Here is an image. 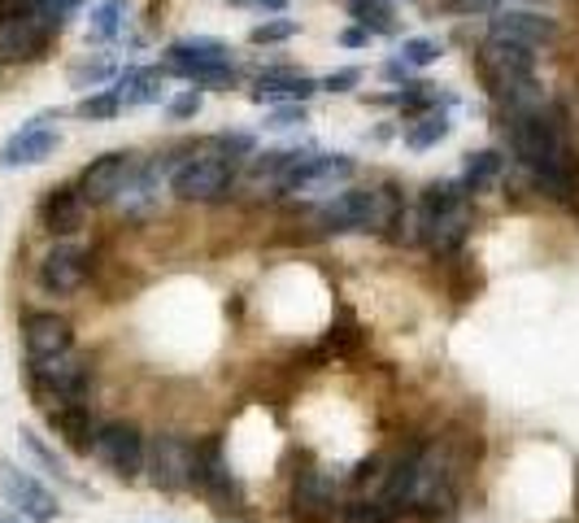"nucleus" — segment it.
<instances>
[{
  "instance_id": "39448f33",
  "label": "nucleus",
  "mask_w": 579,
  "mask_h": 523,
  "mask_svg": "<svg viewBox=\"0 0 579 523\" xmlns=\"http://www.w3.org/2000/svg\"><path fill=\"white\" fill-rule=\"evenodd\" d=\"M144 472L149 485L162 494H184L197 485V445L184 437H157L153 445H144Z\"/></svg>"
},
{
  "instance_id": "72a5a7b5",
  "label": "nucleus",
  "mask_w": 579,
  "mask_h": 523,
  "mask_svg": "<svg viewBox=\"0 0 579 523\" xmlns=\"http://www.w3.org/2000/svg\"><path fill=\"white\" fill-rule=\"evenodd\" d=\"M201 114V92L192 87V92H179L175 100H170V118H197Z\"/></svg>"
},
{
  "instance_id": "9d476101",
  "label": "nucleus",
  "mask_w": 579,
  "mask_h": 523,
  "mask_svg": "<svg viewBox=\"0 0 579 523\" xmlns=\"http://www.w3.org/2000/svg\"><path fill=\"white\" fill-rule=\"evenodd\" d=\"M87 280V253L79 245H52L39 262V288L52 297H70L79 293Z\"/></svg>"
},
{
  "instance_id": "2eb2a0df",
  "label": "nucleus",
  "mask_w": 579,
  "mask_h": 523,
  "mask_svg": "<svg viewBox=\"0 0 579 523\" xmlns=\"http://www.w3.org/2000/svg\"><path fill=\"white\" fill-rule=\"evenodd\" d=\"M314 92H318V83L309 74H300L292 66H271V70H262V79L253 87V100L258 105H275V100H305Z\"/></svg>"
},
{
  "instance_id": "1a4fd4ad",
  "label": "nucleus",
  "mask_w": 579,
  "mask_h": 523,
  "mask_svg": "<svg viewBox=\"0 0 579 523\" xmlns=\"http://www.w3.org/2000/svg\"><path fill=\"white\" fill-rule=\"evenodd\" d=\"M197 489H201L218 511H232V507H240V498H245L240 480H236V476L227 472V463H223V445H218V441L197 445Z\"/></svg>"
},
{
  "instance_id": "7ed1b4c3",
  "label": "nucleus",
  "mask_w": 579,
  "mask_h": 523,
  "mask_svg": "<svg viewBox=\"0 0 579 523\" xmlns=\"http://www.w3.org/2000/svg\"><path fill=\"white\" fill-rule=\"evenodd\" d=\"M232 183H236V166L214 144H205L197 157H188L170 175V192L179 201H223L232 192Z\"/></svg>"
},
{
  "instance_id": "423d86ee",
  "label": "nucleus",
  "mask_w": 579,
  "mask_h": 523,
  "mask_svg": "<svg viewBox=\"0 0 579 523\" xmlns=\"http://www.w3.org/2000/svg\"><path fill=\"white\" fill-rule=\"evenodd\" d=\"M92 454L105 463V472H114L127 485L140 480V472H144V437L131 424H101Z\"/></svg>"
},
{
  "instance_id": "ea45409f",
  "label": "nucleus",
  "mask_w": 579,
  "mask_h": 523,
  "mask_svg": "<svg viewBox=\"0 0 579 523\" xmlns=\"http://www.w3.org/2000/svg\"><path fill=\"white\" fill-rule=\"evenodd\" d=\"M453 4H458V9H493L497 0H453Z\"/></svg>"
},
{
  "instance_id": "0eeeda50",
  "label": "nucleus",
  "mask_w": 579,
  "mask_h": 523,
  "mask_svg": "<svg viewBox=\"0 0 579 523\" xmlns=\"http://www.w3.org/2000/svg\"><path fill=\"white\" fill-rule=\"evenodd\" d=\"M131 170H135L131 153H105V157H92V162L83 166V175H79L74 188H79V197H83L87 205H109V201L122 197Z\"/></svg>"
},
{
  "instance_id": "9b49d317",
  "label": "nucleus",
  "mask_w": 579,
  "mask_h": 523,
  "mask_svg": "<svg viewBox=\"0 0 579 523\" xmlns=\"http://www.w3.org/2000/svg\"><path fill=\"white\" fill-rule=\"evenodd\" d=\"M22 345H26L31 358H57V354H70L74 332H70V323L61 314L39 310V314L22 319Z\"/></svg>"
},
{
  "instance_id": "4be33fe9",
  "label": "nucleus",
  "mask_w": 579,
  "mask_h": 523,
  "mask_svg": "<svg viewBox=\"0 0 579 523\" xmlns=\"http://www.w3.org/2000/svg\"><path fill=\"white\" fill-rule=\"evenodd\" d=\"M445 135H449V118L436 114V109H427L418 122L405 127V144H410V148H432V144H440Z\"/></svg>"
},
{
  "instance_id": "f257e3e1",
  "label": "nucleus",
  "mask_w": 579,
  "mask_h": 523,
  "mask_svg": "<svg viewBox=\"0 0 579 523\" xmlns=\"http://www.w3.org/2000/svg\"><path fill=\"white\" fill-rule=\"evenodd\" d=\"M480 70H484V83L493 96L510 100V109H536L541 96H536V52L528 44H510V39H493L480 48Z\"/></svg>"
},
{
  "instance_id": "c9c22d12",
  "label": "nucleus",
  "mask_w": 579,
  "mask_h": 523,
  "mask_svg": "<svg viewBox=\"0 0 579 523\" xmlns=\"http://www.w3.org/2000/svg\"><path fill=\"white\" fill-rule=\"evenodd\" d=\"M296 122H305V109L300 105H288V109H275L271 118H267V127H275V131H288Z\"/></svg>"
},
{
  "instance_id": "aec40b11",
  "label": "nucleus",
  "mask_w": 579,
  "mask_h": 523,
  "mask_svg": "<svg viewBox=\"0 0 579 523\" xmlns=\"http://www.w3.org/2000/svg\"><path fill=\"white\" fill-rule=\"evenodd\" d=\"M532 175H536V188L545 197H554L563 205H579V162L571 153L550 162V166H541V170H532Z\"/></svg>"
},
{
  "instance_id": "20e7f679",
  "label": "nucleus",
  "mask_w": 579,
  "mask_h": 523,
  "mask_svg": "<svg viewBox=\"0 0 579 523\" xmlns=\"http://www.w3.org/2000/svg\"><path fill=\"white\" fill-rule=\"evenodd\" d=\"M31 393L39 406H66V402H83L87 393V367L74 354H57V358H31Z\"/></svg>"
},
{
  "instance_id": "a878e982",
  "label": "nucleus",
  "mask_w": 579,
  "mask_h": 523,
  "mask_svg": "<svg viewBox=\"0 0 579 523\" xmlns=\"http://www.w3.org/2000/svg\"><path fill=\"white\" fill-rule=\"evenodd\" d=\"M397 520H401V511L388 507L383 498H370V502H353V507H344V523H397Z\"/></svg>"
},
{
  "instance_id": "6ab92c4d",
  "label": "nucleus",
  "mask_w": 579,
  "mask_h": 523,
  "mask_svg": "<svg viewBox=\"0 0 579 523\" xmlns=\"http://www.w3.org/2000/svg\"><path fill=\"white\" fill-rule=\"evenodd\" d=\"M205 61H227V44L223 39H179V44H170L166 48V61H162V70L166 74H188L192 66H205Z\"/></svg>"
},
{
  "instance_id": "473e14b6",
  "label": "nucleus",
  "mask_w": 579,
  "mask_h": 523,
  "mask_svg": "<svg viewBox=\"0 0 579 523\" xmlns=\"http://www.w3.org/2000/svg\"><path fill=\"white\" fill-rule=\"evenodd\" d=\"M327 349H335V354H357L362 349V336H357V328H331V336H327Z\"/></svg>"
},
{
  "instance_id": "4468645a",
  "label": "nucleus",
  "mask_w": 579,
  "mask_h": 523,
  "mask_svg": "<svg viewBox=\"0 0 579 523\" xmlns=\"http://www.w3.org/2000/svg\"><path fill=\"white\" fill-rule=\"evenodd\" d=\"M44 44H48V31L35 22V13L0 22V61H35L44 57Z\"/></svg>"
},
{
  "instance_id": "c85d7f7f",
  "label": "nucleus",
  "mask_w": 579,
  "mask_h": 523,
  "mask_svg": "<svg viewBox=\"0 0 579 523\" xmlns=\"http://www.w3.org/2000/svg\"><path fill=\"white\" fill-rule=\"evenodd\" d=\"M292 157H296V148H271V153H258L253 175H258V179H275V183H280V175L292 166Z\"/></svg>"
},
{
  "instance_id": "c756f323",
  "label": "nucleus",
  "mask_w": 579,
  "mask_h": 523,
  "mask_svg": "<svg viewBox=\"0 0 579 523\" xmlns=\"http://www.w3.org/2000/svg\"><path fill=\"white\" fill-rule=\"evenodd\" d=\"M440 52H445V48H440L436 39H423V35H418V39H405L401 61H405V66H432Z\"/></svg>"
},
{
  "instance_id": "7c9ffc66",
  "label": "nucleus",
  "mask_w": 579,
  "mask_h": 523,
  "mask_svg": "<svg viewBox=\"0 0 579 523\" xmlns=\"http://www.w3.org/2000/svg\"><path fill=\"white\" fill-rule=\"evenodd\" d=\"M292 35H296V22H288V17H275V22H262V26L249 31L253 44H280V39H292Z\"/></svg>"
},
{
  "instance_id": "dca6fc26",
  "label": "nucleus",
  "mask_w": 579,
  "mask_h": 523,
  "mask_svg": "<svg viewBox=\"0 0 579 523\" xmlns=\"http://www.w3.org/2000/svg\"><path fill=\"white\" fill-rule=\"evenodd\" d=\"M83 210H87V201L79 197V188H52L39 205V223L52 236H74L83 227Z\"/></svg>"
},
{
  "instance_id": "6e6552de",
  "label": "nucleus",
  "mask_w": 579,
  "mask_h": 523,
  "mask_svg": "<svg viewBox=\"0 0 579 523\" xmlns=\"http://www.w3.org/2000/svg\"><path fill=\"white\" fill-rule=\"evenodd\" d=\"M0 494L4 502L31 523H52L57 520V498L26 472H17L13 463H0Z\"/></svg>"
},
{
  "instance_id": "bb28decb",
  "label": "nucleus",
  "mask_w": 579,
  "mask_h": 523,
  "mask_svg": "<svg viewBox=\"0 0 579 523\" xmlns=\"http://www.w3.org/2000/svg\"><path fill=\"white\" fill-rule=\"evenodd\" d=\"M122 0H101V9L92 13V39H114L122 26Z\"/></svg>"
},
{
  "instance_id": "f704fd0d",
  "label": "nucleus",
  "mask_w": 579,
  "mask_h": 523,
  "mask_svg": "<svg viewBox=\"0 0 579 523\" xmlns=\"http://www.w3.org/2000/svg\"><path fill=\"white\" fill-rule=\"evenodd\" d=\"M357 79H362V70H353V66H348V70H335V74H327L318 87H327V92H348Z\"/></svg>"
},
{
  "instance_id": "2f4dec72",
  "label": "nucleus",
  "mask_w": 579,
  "mask_h": 523,
  "mask_svg": "<svg viewBox=\"0 0 579 523\" xmlns=\"http://www.w3.org/2000/svg\"><path fill=\"white\" fill-rule=\"evenodd\" d=\"M22 450H26V454H31L39 467H48L57 480H70V476H66V467H61V463H57V459H52V454L39 445V437H35V432H22Z\"/></svg>"
},
{
  "instance_id": "f03ea898",
  "label": "nucleus",
  "mask_w": 579,
  "mask_h": 523,
  "mask_svg": "<svg viewBox=\"0 0 579 523\" xmlns=\"http://www.w3.org/2000/svg\"><path fill=\"white\" fill-rule=\"evenodd\" d=\"M510 148L515 157L528 166V170H541L558 157H567V135H563V122L536 105V109H510Z\"/></svg>"
},
{
  "instance_id": "e433bc0d",
  "label": "nucleus",
  "mask_w": 579,
  "mask_h": 523,
  "mask_svg": "<svg viewBox=\"0 0 579 523\" xmlns=\"http://www.w3.org/2000/svg\"><path fill=\"white\" fill-rule=\"evenodd\" d=\"M105 74H109V66L105 61H92V66H79L74 70V83H101Z\"/></svg>"
},
{
  "instance_id": "a211bd4d",
  "label": "nucleus",
  "mask_w": 579,
  "mask_h": 523,
  "mask_svg": "<svg viewBox=\"0 0 579 523\" xmlns=\"http://www.w3.org/2000/svg\"><path fill=\"white\" fill-rule=\"evenodd\" d=\"M466 236H471V210H466V201H462V205H453L449 214H440V218L423 231V245H427L436 258H449V253H458V249L466 245Z\"/></svg>"
},
{
  "instance_id": "ddd939ff",
  "label": "nucleus",
  "mask_w": 579,
  "mask_h": 523,
  "mask_svg": "<svg viewBox=\"0 0 579 523\" xmlns=\"http://www.w3.org/2000/svg\"><path fill=\"white\" fill-rule=\"evenodd\" d=\"M52 148H57V131H52V127H44V118H35L31 127H22L17 135H9V140H4V148H0V166H4V170L35 166V162H44Z\"/></svg>"
},
{
  "instance_id": "5701e85b",
  "label": "nucleus",
  "mask_w": 579,
  "mask_h": 523,
  "mask_svg": "<svg viewBox=\"0 0 579 523\" xmlns=\"http://www.w3.org/2000/svg\"><path fill=\"white\" fill-rule=\"evenodd\" d=\"M497 175H501V157H497V153H475V157L466 162V175H462L466 197H471V192H484Z\"/></svg>"
},
{
  "instance_id": "f8f14e48",
  "label": "nucleus",
  "mask_w": 579,
  "mask_h": 523,
  "mask_svg": "<svg viewBox=\"0 0 579 523\" xmlns=\"http://www.w3.org/2000/svg\"><path fill=\"white\" fill-rule=\"evenodd\" d=\"M488 35H493V39H510V44L536 48V44H550V39L558 35V26H554V17L532 13V9H501V13L493 17V31H488Z\"/></svg>"
},
{
  "instance_id": "412c9836",
  "label": "nucleus",
  "mask_w": 579,
  "mask_h": 523,
  "mask_svg": "<svg viewBox=\"0 0 579 523\" xmlns=\"http://www.w3.org/2000/svg\"><path fill=\"white\" fill-rule=\"evenodd\" d=\"M114 92L122 96V105H149L162 96V83H157V70H127Z\"/></svg>"
},
{
  "instance_id": "cd10ccee",
  "label": "nucleus",
  "mask_w": 579,
  "mask_h": 523,
  "mask_svg": "<svg viewBox=\"0 0 579 523\" xmlns=\"http://www.w3.org/2000/svg\"><path fill=\"white\" fill-rule=\"evenodd\" d=\"M79 114H83V118H114V114H122V96H118L114 87H105V92L79 100Z\"/></svg>"
},
{
  "instance_id": "b1692460",
  "label": "nucleus",
  "mask_w": 579,
  "mask_h": 523,
  "mask_svg": "<svg viewBox=\"0 0 579 523\" xmlns=\"http://www.w3.org/2000/svg\"><path fill=\"white\" fill-rule=\"evenodd\" d=\"M348 9H353V17H357L366 31H375V35H392V31H397L392 9H388L383 0H348Z\"/></svg>"
},
{
  "instance_id": "58836bf2",
  "label": "nucleus",
  "mask_w": 579,
  "mask_h": 523,
  "mask_svg": "<svg viewBox=\"0 0 579 523\" xmlns=\"http://www.w3.org/2000/svg\"><path fill=\"white\" fill-rule=\"evenodd\" d=\"M383 74H388L392 83H405V74H410V66H405V61H388V66H383Z\"/></svg>"
},
{
  "instance_id": "4c0bfd02",
  "label": "nucleus",
  "mask_w": 579,
  "mask_h": 523,
  "mask_svg": "<svg viewBox=\"0 0 579 523\" xmlns=\"http://www.w3.org/2000/svg\"><path fill=\"white\" fill-rule=\"evenodd\" d=\"M366 39H370V35H366V31H362V26H348V31H344V35H340V44H348V48H362V44H366Z\"/></svg>"
},
{
  "instance_id": "393cba45",
  "label": "nucleus",
  "mask_w": 579,
  "mask_h": 523,
  "mask_svg": "<svg viewBox=\"0 0 579 523\" xmlns=\"http://www.w3.org/2000/svg\"><path fill=\"white\" fill-rule=\"evenodd\" d=\"M184 79L197 83V87H232L236 83V66L232 61H205V66H192Z\"/></svg>"
},
{
  "instance_id": "f3484780",
  "label": "nucleus",
  "mask_w": 579,
  "mask_h": 523,
  "mask_svg": "<svg viewBox=\"0 0 579 523\" xmlns=\"http://www.w3.org/2000/svg\"><path fill=\"white\" fill-rule=\"evenodd\" d=\"M48 424L52 432L74 450V454H92V441H96V424L87 415L83 402H66V406H52L48 411Z\"/></svg>"
}]
</instances>
